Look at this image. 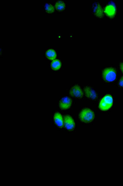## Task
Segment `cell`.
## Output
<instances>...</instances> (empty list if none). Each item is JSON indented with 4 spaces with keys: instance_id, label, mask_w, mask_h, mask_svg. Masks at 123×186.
Masks as SVG:
<instances>
[{
    "instance_id": "2e32d148",
    "label": "cell",
    "mask_w": 123,
    "mask_h": 186,
    "mask_svg": "<svg viewBox=\"0 0 123 186\" xmlns=\"http://www.w3.org/2000/svg\"><path fill=\"white\" fill-rule=\"evenodd\" d=\"M120 67L121 71L123 73V62H122L120 64Z\"/></svg>"
},
{
    "instance_id": "4fadbf2b",
    "label": "cell",
    "mask_w": 123,
    "mask_h": 186,
    "mask_svg": "<svg viewBox=\"0 0 123 186\" xmlns=\"http://www.w3.org/2000/svg\"><path fill=\"white\" fill-rule=\"evenodd\" d=\"M55 8L59 11H63L65 8V4L63 2L58 1L55 3Z\"/></svg>"
},
{
    "instance_id": "5b68a950",
    "label": "cell",
    "mask_w": 123,
    "mask_h": 186,
    "mask_svg": "<svg viewBox=\"0 0 123 186\" xmlns=\"http://www.w3.org/2000/svg\"><path fill=\"white\" fill-rule=\"evenodd\" d=\"M71 95L77 99H81L84 95V93L80 87L78 86H73L69 91Z\"/></svg>"
},
{
    "instance_id": "ba28073f",
    "label": "cell",
    "mask_w": 123,
    "mask_h": 186,
    "mask_svg": "<svg viewBox=\"0 0 123 186\" xmlns=\"http://www.w3.org/2000/svg\"><path fill=\"white\" fill-rule=\"evenodd\" d=\"M93 12L94 15L98 18H102L103 16V11L100 5L95 3L93 5Z\"/></svg>"
},
{
    "instance_id": "8fae6325",
    "label": "cell",
    "mask_w": 123,
    "mask_h": 186,
    "mask_svg": "<svg viewBox=\"0 0 123 186\" xmlns=\"http://www.w3.org/2000/svg\"><path fill=\"white\" fill-rule=\"evenodd\" d=\"M46 56L47 58L51 60H54L57 57V53L54 50L49 49L46 52Z\"/></svg>"
},
{
    "instance_id": "30bf717a",
    "label": "cell",
    "mask_w": 123,
    "mask_h": 186,
    "mask_svg": "<svg viewBox=\"0 0 123 186\" xmlns=\"http://www.w3.org/2000/svg\"><path fill=\"white\" fill-rule=\"evenodd\" d=\"M54 122L58 127H63L64 125V120L62 115L58 112L55 113L54 115Z\"/></svg>"
},
{
    "instance_id": "7a4b0ae2",
    "label": "cell",
    "mask_w": 123,
    "mask_h": 186,
    "mask_svg": "<svg viewBox=\"0 0 123 186\" xmlns=\"http://www.w3.org/2000/svg\"><path fill=\"white\" fill-rule=\"evenodd\" d=\"M113 103V100L112 95H107L100 100L99 104V109L103 111L108 110L112 107Z\"/></svg>"
},
{
    "instance_id": "3957f363",
    "label": "cell",
    "mask_w": 123,
    "mask_h": 186,
    "mask_svg": "<svg viewBox=\"0 0 123 186\" xmlns=\"http://www.w3.org/2000/svg\"><path fill=\"white\" fill-rule=\"evenodd\" d=\"M102 76L105 81L112 82L116 79V72L113 68H107L104 69L102 72Z\"/></svg>"
},
{
    "instance_id": "9c48e42d",
    "label": "cell",
    "mask_w": 123,
    "mask_h": 186,
    "mask_svg": "<svg viewBox=\"0 0 123 186\" xmlns=\"http://www.w3.org/2000/svg\"><path fill=\"white\" fill-rule=\"evenodd\" d=\"M105 12L108 17L112 18L116 13V7L113 4H109L106 7Z\"/></svg>"
},
{
    "instance_id": "6da1fadb",
    "label": "cell",
    "mask_w": 123,
    "mask_h": 186,
    "mask_svg": "<svg viewBox=\"0 0 123 186\" xmlns=\"http://www.w3.org/2000/svg\"><path fill=\"white\" fill-rule=\"evenodd\" d=\"M95 114L93 111L89 108H84L80 112L79 118L80 120L83 123L91 122L94 119Z\"/></svg>"
},
{
    "instance_id": "277c9868",
    "label": "cell",
    "mask_w": 123,
    "mask_h": 186,
    "mask_svg": "<svg viewBox=\"0 0 123 186\" xmlns=\"http://www.w3.org/2000/svg\"><path fill=\"white\" fill-rule=\"evenodd\" d=\"M64 125L66 128L69 131H72L75 128V123L73 118L70 115L64 116Z\"/></svg>"
},
{
    "instance_id": "7c38bea8",
    "label": "cell",
    "mask_w": 123,
    "mask_h": 186,
    "mask_svg": "<svg viewBox=\"0 0 123 186\" xmlns=\"http://www.w3.org/2000/svg\"><path fill=\"white\" fill-rule=\"evenodd\" d=\"M51 68L53 70H59L62 66L61 62L59 60H56L53 61L51 64Z\"/></svg>"
},
{
    "instance_id": "5bb4252c",
    "label": "cell",
    "mask_w": 123,
    "mask_h": 186,
    "mask_svg": "<svg viewBox=\"0 0 123 186\" xmlns=\"http://www.w3.org/2000/svg\"><path fill=\"white\" fill-rule=\"evenodd\" d=\"M44 8L45 11L48 13H51L54 12L55 8L52 5L48 3H45Z\"/></svg>"
},
{
    "instance_id": "8992f818",
    "label": "cell",
    "mask_w": 123,
    "mask_h": 186,
    "mask_svg": "<svg viewBox=\"0 0 123 186\" xmlns=\"http://www.w3.org/2000/svg\"><path fill=\"white\" fill-rule=\"evenodd\" d=\"M72 104L71 99L68 97L62 98L59 102V106L62 110H67L71 107Z\"/></svg>"
},
{
    "instance_id": "9a60e30c",
    "label": "cell",
    "mask_w": 123,
    "mask_h": 186,
    "mask_svg": "<svg viewBox=\"0 0 123 186\" xmlns=\"http://www.w3.org/2000/svg\"><path fill=\"white\" fill-rule=\"evenodd\" d=\"M119 86L123 88V76H122L119 80Z\"/></svg>"
},
{
    "instance_id": "52a82bcc",
    "label": "cell",
    "mask_w": 123,
    "mask_h": 186,
    "mask_svg": "<svg viewBox=\"0 0 123 186\" xmlns=\"http://www.w3.org/2000/svg\"><path fill=\"white\" fill-rule=\"evenodd\" d=\"M84 91L86 96L88 98L92 100H95L97 98L96 92L93 88L89 86H86L84 88Z\"/></svg>"
}]
</instances>
